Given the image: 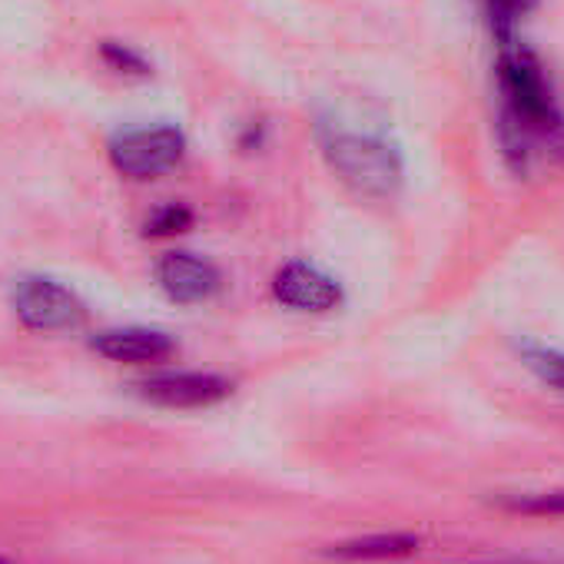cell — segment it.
Listing matches in <instances>:
<instances>
[{"instance_id": "6da1fadb", "label": "cell", "mask_w": 564, "mask_h": 564, "mask_svg": "<svg viewBox=\"0 0 564 564\" xmlns=\"http://www.w3.org/2000/svg\"><path fill=\"white\" fill-rule=\"evenodd\" d=\"M498 140L505 160L518 173H528L538 156H554L564 163V113L554 104L541 61L518 41L498 47Z\"/></svg>"}, {"instance_id": "7a4b0ae2", "label": "cell", "mask_w": 564, "mask_h": 564, "mask_svg": "<svg viewBox=\"0 0 564 564\" xmlns=\"http://www.w3.org/2000/svg\"><path fill=\"white\" fill-rule=\"evenodd\" d=\"M319 147L333 173L369 199H389L402 186L399 147L372 130H352L346 123H319Z\"/></svg>"}, {"instance_id": "3957f363", "label": "cell", "mask_w": 564, "mask_h": 564, "mask_svg": "<svg viewBox=\"0 0 564 564\" xmlns=\"http://www.w3.org/2000/svg\"><path fill=\"white\" fill-rule=\"evenodd\" d=\"M11 300L18 319L34 333H67L87 319L80 296L51 275H21Z\"/></svg>"}, {"instance_id": "277c9868", "label": "cell", "mask_w": 564, "mask_h": 564, "mask_svg": "<svg viewBox=\"0 0 564 564\" xmlns=\"http://www.w3.org/2000/svg\"><path fill=\"white\" fill-rule=\"evenodd\" d=\"M186 156V137L176 127L123 130L110 140V163L130 180H153L176 170Z\"/></svg>"}, {"instance_id": "5b68a950", "label": "cell", "mask_w": 564, "mask_h": 564, "mask_svg": "<svg viewBox=\"0 0 564 564\" xmlns=\"http://www.w3.org/2000/svg\"><path fill=\"white\" fill-rule=\"evenodd\" d=\"M232 392V382L213 372H156L137 382V395L163 409H209Z\"/></svg>"}, {"instance_id": "8992f818", "label": "cell", "mask_w": 564, "mask_h": 564, "mask_svg": "<svg viewBox=\"0 0 564 564\" xmlns=\"http://www.w3.org/2000/svg\"><path fill=\"white\" fill-rule=\"evenodd\" d=\"M272 296L275 303H282L293 313H333L343 303V290L333 275H326L323 269L310 265V262H286L275 275H272Z\"/></svg>"}, {"instance_id": "52a82bcc", "label": "cell", "mask_w": 564, "mask_h": 564, "mask_svg": "<svg viewBox=\"0 0 564 564\" xmlns=\"http://www.w3.org/2000/svg\"><path fill=\"white\" fill-rule=\"evenodd\" d=\"M156 282L166 293V300L180 306H199V303H209L223 290V272L209 259L176 249V252L160 256Z\"/></svg>"}, {"instance_id": "ba28073f", "label": "cell", "mask_w": 564, "mask_h": 564, "mask_svg": "<svg viewBox=\"0 0 564 564\" xmlns=\"http://www.w3.org/2000/svg\"><path fill=\"white\" fill-rule=\"evenodd\" d=\"M90 349L110 362H127V366H150L163 362L176 352V343L147 326H127V329H104L90 339Z\"/></svg>"}, {"instance_id": "9c48e42d", "label": "cell", "mask_w": 564, "mask_h": 564, "mask_svg": "<svg viewBox=\"0 0 564 564\" xmlns=\"http://www.w3.org/2000/svg\"><path fill=\"white\" fill-rule=\"evenodd\" d=\"M419 547V534L409 531H392V534H366V538H349L339 544H329L323 557L339 561V564H369V561H392L405 557Z\"/></svg>"}, {"instance_id": "30bf717a", "label": "cell", "mask_w": 564, "mask_h": 564, "mask_svg": "<svg viewBox=\"0 0 564 564\" xmlns=\"http://www.w3.org/2000/svg\"><path fill=\"white\" fill-rule=\"evenodd\" d=\"M534 4H538V0H481L485 21H488V28H491V34H495L498 47L518 41V37H514L518 21H521L524 14H531Z\"/></svg>"}, {"instance_id": "8fae6325", "label": "cell", "mask_w": 564, "mask_h": 564, "mask_svg": "<svg viewBox=\"0 0 564 564\" xmlns=\"http://www.w3.org/2000/svg\"><path fill=\"white\" fill-rule=\"evenodd\" d=\"M518 356L524 362V369L544 382L547 389L564 392V349H547V346H534V343H521Z\"/></svg>"}, {"instance_id": "7c38bea8", "label": "cell", "mask_w": 564, "mask_h": 564, "mask_svg": "<svg viewBox=\"0 0 564 564\" xmlns=\"http://www.w3.org/2000/svg\"><path fill=\"white\" fill-rule=\"evenodd\" d=\"M501 508L511 514H531V518H564V488L511 495L501 501Z\"/></svg>"}, {"instance_id": "4fadbf2b", "label": "cell", "mask_w": 564, "mask_h": 564, "mask_svg": "<svg viewBox=\"0 0 564 564\" xmlns=\"http://www.w3.org/2000/svg\"><path fill=\"white\" fill-rule=\"evenodd\" d=\"M193 226V213L180 203H166L160 209H153V216L147 219V236L153 239H163V236H176V232H186Z\"/></svg>"}, {"instance_id": "5bb4252c", "label": "cell", "mask_w": 564, "mask_h": 564, "mask_svg": "<svg viewBox=\"0 0 564 564\" xmlns=\"http://www.w3.org/2000/svg\"><path fill=\"white\" fill-rule=\"evenodd\" d=\"M104 61H107L113 70H120V74H137V77H147V74H150L147 61H143L137 51H130V47H123V44H113V41L104 44Z\"/></svg>"}, {"instance_id": "9a60e30c", "label": "cell", "mask_w": 564, "mask_h": 564, "mask_svg": "<svg viewBox=\"0 0 564 564\" xmlns=\"http://www.w3.org/2000/svg\"><path fill=\"white\" fill-rule=\"evenodd\" d=\"M475 564H495V561H475ZM498 564H505V561H498Z\"/></svg>"}, {"instance_id": "2e32d148", "label": "cell", "mask_w": 564, "mask_h": 564, "mask_svg": "<svg viewBox=\"0 0 564 564\" xmlns=\"http://www.w3.org/2000/svg\"><path fill=\"white\" fill-rule=\"evenodd\" d=\"M0 564H11V561H8V557H0Z\"/></svg>"}]
</instances>
